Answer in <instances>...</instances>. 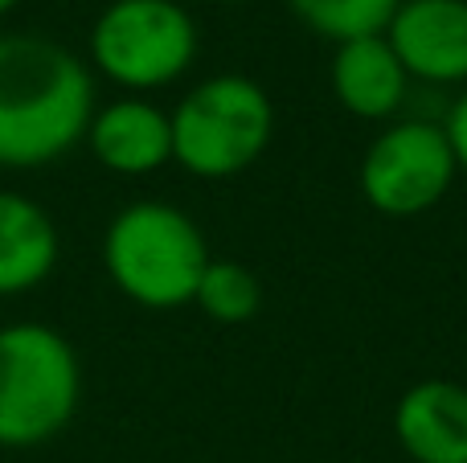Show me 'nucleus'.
Segmentation results:
<instances>
[{"mask_svg":"<svg viewBox=\"0 0 467 463\" xmlns=\"http://www.w3.org/2000/svg\"><path fill=\"white\" fill-rule=\"evenodd\" d=\"M95 70L46 33H0V169L33 172L87 144Z\"/></svg>","mask_w":467,"mask_h":463,"instance_id":"obj_1","label":"nucleus"},{"mask_svg":"<svg viewBox=\"0 0 467 463\" xmlns=\"http://www.w3.org/2000/svg\"><path fill=\"white\" fill-rule=\"evenodd\" d=\"M210 259L213 254L205 246L202 226L169 201H131L107 221V279L136 308H189Z\"/></svg>","mask_w":467,"mask_h":463,"instance_id":"obj_2","label":"nucleus"},{"mask_svg":"<svg viewBox=\"0 0 467 463\" xmlns=\"http://www.w3.org/2000/svg\"><path fill=\"white\" fill-rule=\"evenodd\" d=\"M82 361L41 320L0 328V448H41L78 415Z\"/></svg>","mask_w":467,"mask_h":463,"instance_id":"obj_3","label":"nucleus"},{"mask_svg":"<svg viewBox=\"0 0 467 463\" xmlns=\"http://www.w3.org/2000/svg\"><path fill=\"white\" fill-rule=\"evenodd\" d=\"M172 119V164L197 180L242 177L275 139V103L246 74H213L181 95Z\"/></svg>","mask_w":467,"mask_h":463,"instance_id":"obj_4","label":"nucleus"},{"mask_svg":"<svg viewBox=\"0 0 467 463\" xmlns=\"http://www.w3.org/2000/svg\"><path fill=\"white\" fill-rule=\"evenodd\" d=\"M197 49V21L181 0H111L90 25L87 62L123 95H152L193 70Z\"/></svg>","mask_w":467,"mask_h":463,"instance_id":"obj_5","label":"nucleus"},{"mask_svg":"<svg viewBox=\"0 0 467 463\" xmlns=\"http://www.w3.org/2000/svg\"><path fill=\"white\" fill-rule=\"evenodd\" d=\"M455 177L460 164L443 123L394 119L365 148L357 189L381 218H419L451 193Z\"/></svg>","mask_w":467,"mask_h":463,"instance_id":"obj_6","label":"nucleus"},{"mask_svg":"<svg viewBox=\"0 0 467 463\" xmlns=\"http://www.w3.org/2000/svg\"><path fill=\"white\" fill-rule=\"evenodd\" d=\"M386 41L410 82L467 87V0H402Z\"/></svg>","mask_w":467,"mask_h":463,"instance_id":"obj_7","label":"nucleus"},{"mask_svg":"<svg viewBox=\"0 0 467 463\" xmlns=\"http://www.w3.org/2000/svg\"><path fill=\"white\" fill-rule=\"evenodd\" d=\"M87 148L115 177H152L172 164V119L148 95H123L95 107Z\"/></svg>","mask_w":467,"mask_h":463,"instance_id":"obj_8","label":"nucleus"},{"mask_svg":"<svg viewBox=\"0 0 467 463\" xmlns=\"http://www.w3.org/2000/svg\"><path fill=\"white\" fill-rule=\"evenodd\" d=\"M332 98L345 107L353 119L365 123H394L410 95V74L389 49L386 33L340 41L328 62Z\"/></svg>","mask_w":467,"mask_h":463,"instance_id":"obj_9","label":"nucleus"},{"mask_svg":"<svg viewBox=\"0 0 467 463\" xmlns=\"http://www.w3.org/2000/svg\"><path fill=\"white\" fill-rule=\"evenodd\" d=\"M394 439L414 463H467V386L427 377L394 402Z\"/></svg>","mask_w":467,"mask_h":463,"instance_id":"obj_10","label":"nucleus"},{"mask_svg":"<svg viewBox=\"0 0 467 463\" xmlns=\"http://www.w3.org/2000/svg\"><path fill=\"white\" fill-rule=\"evenodd\" d=\"M62 259L57 226L33 197L0 189V300L25 295L54 275Z\"/></svg>","mask_w":467,"mask_h":463,"instance_id":"obj_11","label":"nucleus"},{"mask_svg":"<svg viewBox=\"0 0 467 463\" xmlns=\"http://www.w3.org/2000/svg\"><path fill=\"white\" fill-rule=\"evenodd\" d=\"M398 5L402 0H287L291 13L332 46L369 37V33H386Z\"/></svg>","mask_w":467,"mask_h":463,"instance_id":"obj_12","label":"nucleus"},{"mask_svg":"<svg viewBox=\"0 0 467 463\" xmlns=\"http://www.w3.org/2000/svg\"><path fill=\"white\" fill-rule=\"evenodd\" d=\"M193 304L218 324H246L254 312L263 308V287H258L254 271L242 267L234 259H210L202 283H197Z\"/></svg>","mask_w":467,"mask_h":463,"instance_id":"obj_13","label":"nucleus"},{"mask_svg":"<svg viewBox=\"0 0 467 463\" xmlns=\"http://www.w3.org/2000/svg\"><path fill=\"white\" fill-rule=\"evenodd\" d=\"M443 131H447V139H451V152H455L460 172H467V87H463V95L451 103V111H447Z\"/></svg>","mask_w":467,"mask_h":463,"instance_id":"obj_14","label":"nucleus"},{"mask_svg":"<svg viewBox=\"0 0 467 463\" xmlns=\"http://www.w3.org/2000/svg\"><path fill=\"white\" fill-rule=\"evenodd\" d=\"M16 5H21V0H0V16H8V13H13V8Z\"/></svg>","mask_w":467,"mask_h":463,"instance_id":"obj_15","label":"nucleus"},{"mask_svg":"<svg viewBox=\"0 0 467 463\" xmlns=\"http://www.w3.org/2000/svg\"><path fill=\"white\" fill-rule=\"evenodd\" d=\"M218 5H238V0H218Z\"/></svg>","mask_w":467,"mask_h":463,"instance_id":"obj_16","label":"nucleus"}]
</instances>
